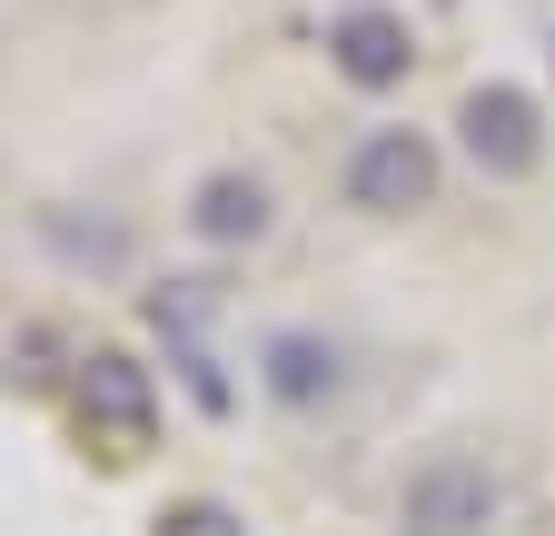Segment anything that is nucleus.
<instances>
[{"label": "nucleus", "instance_id": "obj_1", "mask_svg": "<svg viewBox=\"0 0 555 536\" xmlns=\"http://www.w3.org/2000/svg\"><path fill=\"white\" fill-rule=\"evenodd\" d=\"M506 516V487H496V467L466 457V447H437L427 467H406V487H397V536H486Z\"/></svg>", "mask_w": 555, "mask_h": 536}, {"label": "nucleus", "instance_id": "obj_2", "mask_svg": "<svg viewBox=\"0 0 555 536\" xmlns=\"http://www.w3.org/2000/svg\"><path fill=\"white\" fill-rule=\"evenodd\" d=\"M347 199L377 219H406L437 199V140L427 129H367L358 150H347Z\"/></svg>", "mask_w": 555, "mask_h": 536}, {"label": "nucleus", "instance_id": "obj_3", "mask_svg": "<svg viewBox=\"0 0 555 536\" xmlns=\"http://www.w3.org/2000/svg\"><path fill=\"white\" fill-rule=\"evenodd\" d=\"M456 140H466V159H476L486 179H526V169L545 159V119H535V100H526L516 80H486V90H466V110H456Z\"/></svg>", "mask_w": 555, "mask_h": 536}, {"label": "nucleus", "instance_id": "obj_4", "mask_svg": "<svg viewBox=\"0 0 555 536\" xmlns=\"http://www.w3.org/2000/svg\"><path fill=\"white\" fill-rule=\"evenodd\" d=\"M80 418H90L100 437H150V418H159V378L139 368V358H119V348L80 358Z\"/></svg>", "mask_w": 555, "mask_h": 536}, {"label": "nucleus", "instance_id": "obj_5", "mask_svg": "<svg viewBox=\"0 0 555 536\" xmlns=\"http://www.w3.org/2000/svg\"><path fill=\"white\" fill-rule=\"evenodd\" d=\"M327 60H337V80H358V90H397L416 71V40H406L397 11H347L327 30Z\"/></svg>", "mask_w": 555, "mask_h": 536}, {"label": "nucleus", "instance_id": "obj_6", "mask_svg": "<svg viewBox=\"0 0 555 536\" xmlns=\"http://www.w3.org/2000/svg\"><path fill=\"white\" fill-rule=\"evenodd\" d=\"M258 378H268L278 408H327L347 368H337V348L318 339V328H278V339L258 348Z\"/></svg>", "mask_w": 555, "mask_h": 536}, {"label": "nucleus", "instance_id": "obj_7", "mask_svg": "<svg viewBox=\"0 0 555 536\" xmlns=\"http://www.w3.org/2000/svg\"><path fill=\"white\" fill-rule=\"evenodd\" d=\"M189 229H198L208 248H248V239H268V179H248V169H208V179L189 189Z\"/></svg>", "mask_w": 555, "mask_h": 536}, {"label": "nucleus", "instance_id": "obj_8", "mask_svg": "<svg viewBox=\"0 0 555 536\" xmlns=\"http://www.w3.org/2000/svg\"><path fill=\"white\" fill-rule=\"evenodd\" d=\"M159 536H248V526H238V507H219V497H179V507L159 516Z\"/></svg>", "mask_w": 555, "mask_h": 536}]
</instances>
